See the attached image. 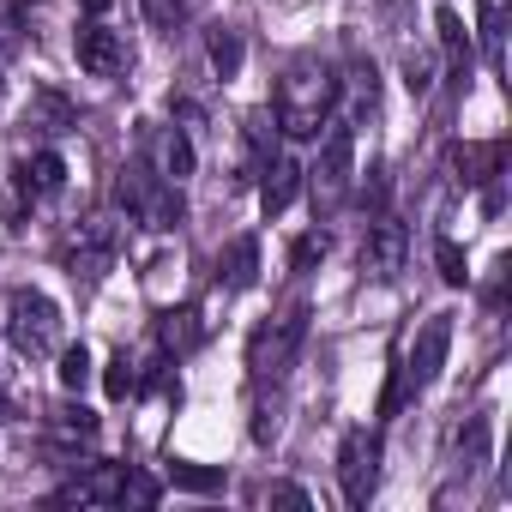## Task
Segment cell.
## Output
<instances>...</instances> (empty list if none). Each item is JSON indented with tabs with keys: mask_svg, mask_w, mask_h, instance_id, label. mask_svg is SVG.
<instances>
[{
	"mask_svg": "<svg viewBox=\"0 0 512 512\" xmlns=\"http://www.w3.org/2000/svg\"><path fill=\"white\" fill-rule=\"evenodd\" d=\"M109 260H115V235H109V229H85L79 247H73V278L97 284V278L109 272Z\"/></svg>",
	"mask_w": 512,
	"mask_h": 512,
	"instance_id": "12",
	"label": "cell"
},
{
	"mask_svg": "<svg viewBox=\"0 0 512 512\" xmlns=\"http://www.w3.org/2000/svg\"><path fill=\"white\" fill-rule=\"evenodd\" d=\"M314 260H326V235H320V229H314V235H302V241H296V253H290V266H296V272H302V266H314Z\"/></svg>",
	"mask_w": 512,
	"mask_h": 512,
	"instance_id": "26",
	"label": "cell"
},
{
	"mask_svg": "<svg viewBox=\"0 0 512 512\" xmlns=\"http://www.w3.org/2000/svg\"><path fill=\"white\" fill-rule=\"evenodd\" d=\"M7 338H13V350H19V356H31V362L55 356L61 308H55L43 290H13V296H7Z\"/></svg>",
	"mask_w": 512,
	"mask_h": 512,
	"instance_id": "3",
	"label": "cell"
},
{
	"mask_svg": "<svg viewBox=\"0 0 512 512\" xmlns=\"http://www.w3.org/2000/svg\"><path fill=\"white\" fill-rule=\"evenodd\" d=\"M115 488H121V470H91V476H79V482H67L55 500H79V506H115Z\"/></svg>",
	"mask_w": 512,
	"mask_h": 512,
	"instance_id": "14",
	"label": "cell"
},
{
	"mask_svg": "<svg viewBox=\"0 0 512 512\" xmlns=\"http://www.w3.org/2000/svg\"><path fill=\"white\" fill-rule=\"evenodd\" d=\"M302 175H308V193H314V217H332L344 205V193H350V175H356V133L332 127L314 169H302Z\"/></svg>",
	"mask_w": 512,
	"mask_h": 512,
	"instance_id": "4",
	"label": "cell"
},
{
	"mask_svg": "<svg viewBox=\"0 0 512 512\" xmlns=\"http://www.w3.org/2000/svg\"><path fill=\"white\" fill-rule=\"evenodd\" d=\"M103 386H109V398H127V392H139V374H133V362H127V350L103 368Z\"/></svg>",
	"mask_w": 512,
	"mask_h": 512,
	"instance_id": "25",
	"label": "cell"
},
{
	"mask_svg": "<svg viewBox=\"0 0 512 512\" xmlns=\"http://www.w3.org/2000/svg\"><path fill=\"white\" fill-rule=\"evenodd\" d=\"M157 338H163V350H193L199 344V308H169L163 320H157Z\"/></svg>",
	"mask_w": 512,
	"mask_h": 512,
	"instance_id": "17",
	"label": "cell"
},
{
	"mask_svg": "<svg viewBox=\"0 0 512 512\" xmlns=\"http://www.w3.org/2000/svg\"><path fill=\"white\" fill-rule=\"evenodd\" d=\"M404 247H410L404 223H398V217H374V229H368V241H362V272H368L374 284H392V278L404 272Z\"/></svg>",
	"mask_w": 512,
	"mask_h": 512,
	"instance_id": "9",
	"label": "cell"
},
{
	"mask_svg": "<svg viewBox=\"0 0 512 512\" xmlns=\"http://www.w3.org/2000/svg\"><path fill=\"white\" fill-rule=\"evenodd\" d=\"M0 91H7V79H0Z\"/></svg>",
	"mask_w": 512,
	"mask_h": 512,
	"instance_id": "31",
	"label": "cell"
},
{
	"mask_svg": "<svg viewBox=\"0 0 512 512\" xmlns=\"http://www.w3.org/2000/svg\"><path fill=\"white\" fill-rule=\"evenodd\" d=\"M500 37H506V0H482V43L494 67H500Z\"/></svg>",
	"mask_w": 512,
	"mask_h": 512,
	"instance_id": "21",
	"label": "cell"
},
{
	"mask_svg": "<svg viewBox=\"0 0 512 512\" xmlns=\"http://www.w3.org/2000/svg\"><path fill=\"white\" fill-rule=\"evenodd\" d=\"M217 278H223V290H253V284H260V241H253V235L229 241V253L217 260Z\"/></svg>",
	"mask_w": 512,
	"mask_h": 512,
	"instance_id": "10",
	"label": "cell"
},
{
	"mask_svg": "<svg viewBox=\"0 0 512 512\" xmlns=\"http://www.w3.org/2000/svg\"><path fill=\"white\" fill-rule=\"evenodd\" d=\"M19 181H25V193H61V187H67V163H61V151H37V157H25Z\"/></svg>",
	"mask_w": 512,
	"mask_h": 512,
	"instance_id": "15",
	"label": "cell"
},
{
	"mask_svg": "<svg viewBox=\"0 0 512 512\" xmlns=\"http://www.w3.org/2000/svg\"><path fill=\"white\" fill-rule=\"evenodd\" d=\"M175 482H187V488H211L217 476H205V470H175Z\"/></svg>",
	"mask_w": 512,
	"mask_h": 512,
	"instance_id": "28",
	"label": "cell"
},
{
	"mask_svg": "<svg viewBox=\"0 0 512 512\" xmlns=\"http://www.w3.org/2000/svg\"><path fill=\"white\" fill-rule=\"evenodd\" d=\"M7 416H13V404H7V392H0V422H7Z\"/></svg>",
	"mask_w": 512,
	"mask_h": 512,
	"instance_id": "29",
	"label": "cell"
},
{
	"mask_svg": "<svg viewBox=\"0 0 512 512\" xmlns=\"http://www.w3.org/2000/svg\"><path fill=\"white\" fill-rule=\"evenodd\" d=\"M446 350H452V314H428L422 332L410 338L404 362L392 368V386H386V398H380V416H398L416 392H428V386L440 380V368H446Z\"/></svg>",
	"mask_w": 512,
	"mask_h": 512,
	"instance_id": "2",
	"label": "cell"
},
{
	"mask_svg": "<svg viewBox=\"0 0 512 512\" xmlns=\"http://www.w3.org/2000/svg\"><path fill=\"white\" fill-rule=\"evenodd\" d=\"M85 7H91V13H103V7H109V0H85Z\"/></svg>",
	"mask_w": 512,
	"mask_h": 512,
	"instance_id": "30",
	"label": "cell"
},
{
	"mask_svg": "<svg viewBox=\"0 0 512 512\" xmlns=\"http://www.w3.org/2000/svg\"><path fill=\"white\" fill-rule=\"evenodd\" d=\"M139 7H145L151 31H181V19H187V0H139Z\"/></svg>",
	"mask_w": 512,
	"mask_h": 512,
	"instance_id": "22",
	"label": "cell"
},
{
	"mask_svg": "<svg viewBox=\"0 0 512 512\" xmlns=\"http://www.w3.org/2000/svg\"><path fill=\"white\" fill-rule=\"evenodd\" d=\"M302 338H308V308H290V314L266 320L260 332H253V344H247L253 380H284L290 362H296V350H302Z\"/></svg>",
	"mask_w": 512,
	"mask_h": 512,
	"instance_id": "5",
	"label": "cell"
},
{
	"mask_svg": "<svg viewBox=\"0 0 512 512\" xmlns=\"http://www.w3.org/2000/svg\"><path fill=\"white\" fill-rule=\"evenodd\" d=\"M332 103H338V79L326 61H296L284 79H278V127L290 139H314L326 121H332Z\"/></svg>",
	"mask_w": 512,
	"mask_h": 512,
	"instance_id": "1",
	"label": "cell"
},
{
	"mask_svg": "<svg viewBox=\"0 0 512 512\" xmlns=\"http://www.w3.org/2000/svg\"><path fill=\"white\" fill-rule=\"evenodd\" d=\"M434 260H440V278H446L452 290H458V284L470 278V272H464V247H458V241H446V235L434 241Z\"/></svg>",
	"mask_w": 512,
	"mask_h": 512,
	"instance_id": "23",
	"label": "cell"
},
{
	"mask_svg": "<svg viewBox=\"0 0 512 512\" xmlns=\"http://www.w3.org/2000/svg\"><path fill=\"white\" fill-rule=\"evenodd\" d=\"M266 500H272V506H308V494H302V488H290V482H278Z\"/></svg>",
	"mask_w": 512,
	"mask_h": 512,
	"instance_id": "27",
	"label": "cell"
},
{
	"mask_svg": "<svg viewBox=\"0 0 512 512\" xmlns=\"http://www.w3.org/2000/svg\"><path fill=\"white\" fill-rule=\"evenodd\" d=\"M211 67H217V79H235L241 73V37L235 31H217L211 37Z\"/></svg>",
	"mask_w": 512,
	"mask_h": 512,
	"instance_id": "20",
	"label": "cell"
},
{
	"mask_svg": "<svg viewBox=\"0 0 512 512\" xmlns=\"http://www.w3.org/2000/svg\"><path fill=\"white\" fill-rule=\"evenodd\" d=\"M458 181H494L500 175V145H452Z\"/></svg>",
	"mask_w": 512,
	"mask_h": 512,
	"instance_id": "16",
	"label": "cell"
},
{
	"mask_svg": "<svg viewBox=\"0 0 512 512\" xmlns=\"http://www.w3.org/2000/svg\"><path fill=\"white\" fill-rule=\"evenodd\" d=\"M85 380H91V356H85V344L61 350V386H67V392H79Z\"/></svg>",
	"mask_w": 512,
	"mask_h": 512,
	"instance_id": "24",
	"label": "cell"
},
{
	"mask_svg": "<svg viewBox=\"0 0 512 512\" xmlns=\"http://www.w3.org/2000/svg\"><path fill=\"white\" fill-rule=\"evenodd\" d=\"M121 205H127L145 229H175V223H181V193H175V181H169L163 169H157V175L139 169V163L121 169Z\"/></svg>",
	"mask_w": 512,
	"mask_h": 512,
	"instance_id": "6",
	"label": "cell"
},
{
	"mask_svg": "<svg viewBox=\"0 0 512 512\" xmlns=\"http://www.w3.org/2000/svg\"><path fill=\"white\" fill-rule=\"evenodd\" d=\"M434 31H440V55H446V67L464 73V67H470V31H464L458 7H434Z\"/></svg>",
	"mask_w": 512,
	"mask_h": 512,
	"instance_id": "13",
	"label": "cell"
},
{
	"mask_svg": "<svg viewBox=\"0 0 512 512\" xmlns=\"http://www.w3.org/2000/svg\"><path fill=\"white\" fill-rule=\"evenodd\" d=\"M163 175H169V181L193 175V145H187V133H181V127H169V133H163Z\"/></svg>",
	"mask_w": 512,
	"mask_h": 512,
	"instance_id": "18",
	"label": "cell"
},
{
	"mask_svg": "<svg viewBox=\"0 0 512 512\" xmlns=\"http://www.w3.org/2000/svg\"><path fill=\"white\" fill-rule=\"evenodd\" d=\"M157 482L145 470H121V488H115V506H157Z\"/></svg>",
	"mask_w": 512,
	"mask_h": 512,
	"instance_id": "19",
	"label": "cell"
},
{
	"mask_svg": "<svg viewBox=\"0 0 512 512\" xmlns=\"http://www.w3.org/2000/svg\"><path fill=\"white\" fill-rule=\"evenodd\" d=\"M73 55H79V67H85L91 79H121V73L133 67V49H127V37H121V31H109L103 19L79 25V37H73Z\"/></svg>",
	"mask_w": 512,
	"mask_h": 512,
	"instance_id": "8",
	"label": "cell"
},
{
	"mask_svg": "<svg viewBox=\"0 0 512 512\" xmlns=\"http://www.w3.org/2000/svg\"><path fill=\"white\" fill-rule=\"evenodd\" d=\"M338 482H344L350 506L374 500V488H380V434L374 428H350L344 434V446H338Z\"/></svg>",
	"mask_w": 512,
	"mask_h": 512,
	"instance_id": "7",
	"label": "cell"
},
{
	"mask_svg": "<svg viewBox=\"0 0 512 512\" xmlns=\"http://www.w3.org/2000/svg\"><path fill=\"white\" fill-rule=\"evenodd\" d=\"M296 187H302V163H296V157H272V163H266V181H260V211L278 217V211L296 199Z\"/></svg>",
	"mask_w": 512,
	"mask_h": 512,
	"instance_id": "11",
	"label": "cell"
}]
</instances>
